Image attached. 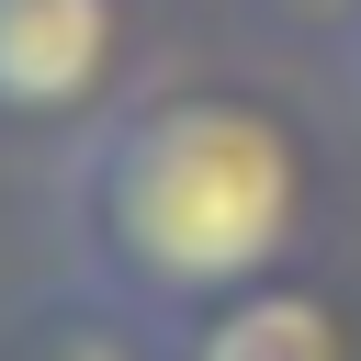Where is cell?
Listing matches in <instances>:
<instances>
[{"label":"cell","mask_w":361,"mask_h":361,"mask_svg":"<svg viewBox=\"0 0 361 361\" xmlns=\"http://www.w3.org/2000/svg\"><path fill=\"white\" fill-rule=\"evenodd\" d=\"M90 259L135 305H226L271 282L305 237V147L271 102L237 90H158L90 135L79 169Z\"/></svg>","instance_id":"1"},{"label":"cell","mask_w":361,"mask_h":361,"mask_svg":"<svg viewBox=\"0 0 361 361\" xmlns=\"http://www.w3.org/2000/svg\"><path fill=\"white\" fill-rule=\"evenodd\" d=\"M124 56V0H0V113L56 124L113 90Z\"/></svg>","instance_id":"2"},{"label":"cell","mask_w":361,"mask_h":361,"mask_svg":"<svg viewBox=\"0 0 361 361\" xmlns=\"http://www.w3.org/2000/svg\"><path fill=\"white\" fill-rule=\"evenodd\" d=\"M180 361H350V316L316 282H248L180 327Z\"/></svg>","instance_id":"3"},{"label":"cell","mask_w":361,"mask_h":361,"mask_svg":"<svg viewBox=\"0 0 361 361\" xmlns=\"http://www.w3.org/2000/svg\"><path fill=\"white\" fill-rule=\"evenodd\" d=\"M23 361H147V350H135L113 316H79V305H68V316H45V327L23 338Z\"/></svg>","instance_id":"4"}]
</instances>
